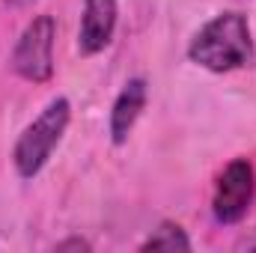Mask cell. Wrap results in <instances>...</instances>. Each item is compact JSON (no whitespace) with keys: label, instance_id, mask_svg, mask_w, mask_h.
<instances>
[{"label":"cell","instance_id":"obj_8","mask_svg":"<svg viewBox=\"0 0 256 253\" xmlns=\"http://www.w3.org/2000/svg\"><path fill=\"white\" fill-rule=\"evenodd\" d=\"M60 250H66V248H90L86 242H80V238H72V242H63V244H57Z\"/></svg>","mask_w":256,"mask_h":253},{"label":"cell","instance_id":"obj_1","mask_svg":"<svg viewBox=\"0 0 256 253\" xmlns=\"http://www.w3.org/2000/svg\"><path fill=\"white\" fill-rule=\"evenodd\" d=\"M188 57L208 72H232L242 68L254 57V39L250 24L242 12H224L212 18L196 36H194Z\"/></svg>","mask_w":256,"mask_h":253},{"label":"cell","instance_id":"obj_7","mask_svg":"<svg viewBox=\"0 0 256 253\" xmlns=\"http://www.w3.org/2000/svg\"><path fill=\"white\" fill-rule=\"evenodd\" d=\"M143 250H191V238L179 224H161L143 242Z\"/></svg>","mask_w":256,"mask_h":253},{"label":"cell","instance_id":"obj_5","mask_svg":"<svg viewBox=\"0 0 256 253\" xmlns=\"http://www.w3.org/2000/svg\"><path fill=\"white\" fill-rule=\"evenodd\" d=\"M116 0H84L80 30H78V48L84 57H92L104 51L116 30Z\"/></svg>","mask_w":256,"mask_h":253},{"label":"cell","instance_id":"obj_4","mask_svg":"<svg viewBox=\"0 0 256 253\" xmlns=\"http://www.w3.org/2000/svg\"><path fill=\"white\" fill-rule=\"evenodd\" d=\"M256 194V173L254 164L248 158H236L224 167L218 185H214V196H212V212L218 224H238Z\"/></svg>","mask_w":256,"mask_h":253},{"label":"cell","instance_id":"obj_2","mask_svg":"<svg viewBox=\"0 0 256 253\" xmlns=\"http://www.w3.org/2000/svg\"><path fill=\"white\" fill-rule=\"evenodd\" d=\"M68 120H72L68 98H54V102H48V108L30 126L21 131L18 143H15V152H12V161H15V170H18L21 179L39 176V170L48 164L51 152L63 140Z\"/></svg>","mask_w":256,"mask_h":253},{"label":"cell","instance_id":"obj_9","mask_svg":"<svg viewBox=\"0 0 256 253\" xmlns=\"http://www.w3.org/2000/svg\"><path fill=\"white\" fill-rule=\"evenodd\" d=\"M9 6H27V3H33V0H6Z\"/></svg>","mask_w":256,"mask_h":253},{"label":"cell","instance_id":"obj_6","mask_svg":"<svg viewBox=\"0 0 256 253\" xmlns=\"http://www.w3.org/2000/svg\"><path fill=\"white\" fill-rule=\"evenodd\" d=\"M146 96H149V90H146L143 78H131L120 90V96L114 102V110H110V137H114L116 146L126 143L131 128L137 126V120L146 108Z\"/></svg>","mask_w":256,"mask_h":253},{"label":"cell","instance_id":"obj_3","mask_svg":"<svg viewBox=\"0 0 256 253\" xmlns=\"http://www.w3.org/2000/svg\"><path fill=\"white\" fill-rule=\"evenodd\" d=\"M54 39H57V21L51 15L33 18L24 33L15 42L12 51V68L24 80L45 84L54 74Z\"/></svg>","mask_w":256,"mask_h":253}]
</instances>
